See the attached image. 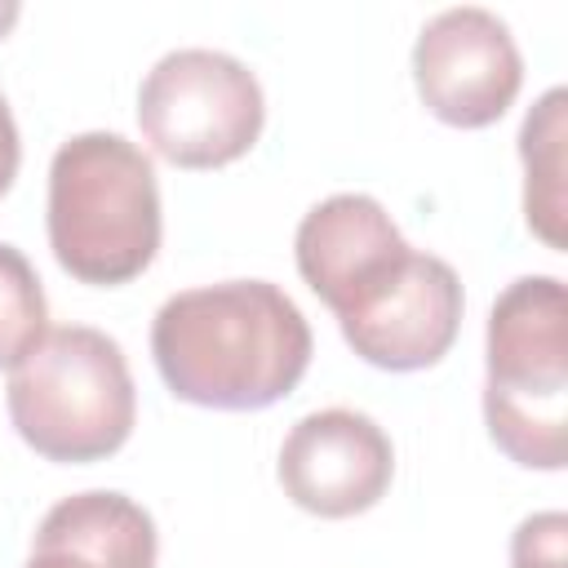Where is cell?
Instances as JSON below:
<instances>
[{
	"label": "cell",
	"instance_id": "8fae6325",
	"mask_svg": "<svg viewBox=\"0 0 568 568\" xmlns=\"http://www.w3.org/2000/svg\"><path fill=\"white\" fill-rule=\"evenodd\" d=\"M564 142H568V89H546L519 124V160H524V222L550 248H564V217H568Z\"/></svg>",
	"mask_w": 568,
	"mask_h": 568
},
{
	"label": "cell",
	"instance_id": "2e32d148",
	"mask_svg": "<svg viewBox=\"0 0 568 568\" xmlns=\"http://www.w3.org/2000/svg\"><path fill=\"white\" fill-rule=\"evenodd\" d=\"M18 13H22V9H18L13 0H0V40H4V36H9V27L18 22Z\"/></svg>",
	"mask_w": 568,
	"mask_h": 568
},
{
	"label": "cell",
	"instance_id": "5b68a950",
	"mask_svg": "<svg viewBox=\"0 0 568 568\" xmlns=\"http://www.w3.org/2000/svg\"><path fill=\"white\" fill-rule=\"evenodd\" d=\"M138 124L169 164L222 169L257 142L266 98L240 58L222 49H173L138 89Z\"/></svg>",
	"mask_w": 568,
	"mask_h": 568
},
{
	"label": "cell",
	"instance_id": "30bf717a",
	"mask_svg": "<svg viewBox=\"0 0 568 568\" xmlns=\"http://www.w3.org/2000/svg\"><path fill=\"white\" fill-rule=\"evenodd\" d=\"M31 550H67L98 568H155V519L124 493L89 488L62 497L36 528Z\"/></svg>",
	"mask_w": 568,
	"mask_h": 568
},
{
	"label": "cell",
	"instance_id": "4fadbf2b",
	"mask_svg": "<svg viewBox=\"0 0 568 568\" xmlns=\"http://www.w3.org/2000/svg\"><path fill=\"white\" fill-rule=\"evenodd\" d=\"M564 541H568V515L537 510L519 519L510 537V568H564Z\"/></svg>",
	"mask_w": 568,
	"mask_h": 568
},
{
	"label": "cell",
	"instance_id": "52a82bcc",
	"mask_svg": "<svg viewBox=\"0 0 568 568\" xmlns=\"http://www.w3.org/2000/svg\"><path fill=\"white\" fill-rule=\"evenodd\" d=\"M346 346L386 373L430 368L448 355L462 324V280L457 271L422 248L373 288L346 315H337Z\"/></svg>",
	"mask_w": 568,
	"mask_h": 568
},
{
	"label": "cell",
	"instance_id": "9c48e42d",
	"mask_svg": "<svg viewBox=\"0 0 568 568\" xmlns=\"http://www.w3.org/2000/svg\"><path fill=\"white\" fill-rule=\"evenodd\" d=\"M408 240L390 222V213L364 191H337L320 200L297 222V271L311 293L333 311L346 315L364 293H373L404 257Z\"/></svg>",
	"mask_w": 568,
	"mask_h": 568
},
{
	"label": "cell",
	"instance_id": "277c9868",
	"mask_svg": "<svg viewBox=\"0 0 568 568\" xmlns=\"http://www.w3.org/2000/svg\"><path fill=\"white\" fill-rule=\"evenodd\" d=\"M9 417L44 462H102L133 435L138 390L115 337L89 324L49 328L44 342L9 368Z\"/></svg>",
	"mask_w": 568,
	"mask_h": 568
},
{
	"label": "cell",
	"instance_id": "6da1fadb",
	"mask_svg": "<svg viewBox=\"0 0 568 568\" xmlns=\"http://www.w3.org/2000/svg\"><path fill=\"white\" fill-rule=\"evenodd\" d=\"M164 386L200 408L253 413L284 399L311 364V324L271 280L173 293L151 324Z\"/></svg>",
	"mask_w": 568,
	"mask_h": 568
},
{
	"label": "cell",
	"instance_id": "9a60e30c",
	"mask_svg": "<svg viewBox=\"0 0 568 568\" xmlns=\"http://www.w3.org/2000/svg\"><path fill=\"white\" fill-rule=\"evenodd\" d=\"M22 568H98L80 555H67V550H31V559Z\"/></svg>",
	"mask_w": 568,
	"mask_h": 568
},
{
	"label": "cell",
	"instance_id": "5bb4252c",
	"mask_svg": "<svg viewBox=\"0 0 568 568\" xmlns=\"http://www.w3.org/2000/svg\"><path fill=\"white\" fill-rule=\"evenodd\" d=\"M18 160H22V142H18V124H13V111L0 93V195L13 186L18 178Z\"/></svg>",
	"mask_w": 568,
	"mask_h": 568
},
{
	"label": "cell",
	"instance_id": "ba28073f",
	"mask_svg": "<svg viewBox=\"0 0 568 568\" xmlns=\"http://www.w3.org/2000/svg\"><path fill=\"white\" fill-rule=\"evenodd\" d=\"M275 475L293 506L320 519H351L386 497L395 475V448L368 413L320 408L293 422L280 444Z\"/></svg>",
	"mask_w": 568,
	"mask_h": 568
},
{
	"label": "cell",
	"instance_id": "7a4b0ae2",
	"mask_svg": "<svg viewBox=\"0 0 568 568\" xmlns=\"http://www.w3.org/2000/svg\"><path fill=\"white\" fill-rule=\"evenodd\" d=\"M160 182L142 146L89 129L49 164V248L58 266L98 288L138 280L160 248Z\"/></svg>",
	"mask_w": 568,
	"mask_h": 568
},
{
	"label": "cell",
	"instance_id": "8992f818",
	"mask_svg": "<svg viewBox=\"0 0 568 568\" xmlns=\"http://www.w3.org/2000/svg\"><path fill=\"white\" fill-rule=\"evenodd\" d=\"M413 80L426 111L453 129L497 124L524 84L510 27L479 4L435 13L413 44Z\"/></svg>",
	"mask_w": 568,
	"mask_h": 568
},
{
	"label": "cell",
	"instance_id": "3957f363",
	"mask_svg": "<svg viewBox=\"0 0 568 568\" xmlns=\"http://www.w3.org/2000/svg\"><path fill=\"white\" fill-rule=\"evenodd\" d=\"M484 422L528 470L568 462V293L555 275H519L488 311Z\"/></svg>",
	"mask_w": 568,
	"mask_h": 568
},
{
	"label": "cell",
	"instance_id": "7c38bea8",
	"mask_svg": "<svg viewBox=\"0 0 568 568\" xmlns=\"http://www.w3.org/2000/svg\"><path fill=\"white\" fill-rule=\"evenodd\" d=\"M49 333V302L36 266L0 240V368H18Z\"/></svg>",
	"mask_w": 568,
	"mask_h": 568
}]
</instances>
